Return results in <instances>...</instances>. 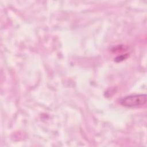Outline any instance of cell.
<instances>
[{"mask_svg": "<svg viewBox=\"0 0 147 147\" xmlns=\"http://www.w3.org/2000/svg\"><path fill=\"white\" fill-rule=\"evenodd\" d=\"M147 101L146 94H136L126 96L120 100L122 106L126 107H138L144 106Z\"/></svg>", "mask_w": 147, "mask_h": 147, "instance_id": "6da1fadb", "label": "cell"}]
</instances>
